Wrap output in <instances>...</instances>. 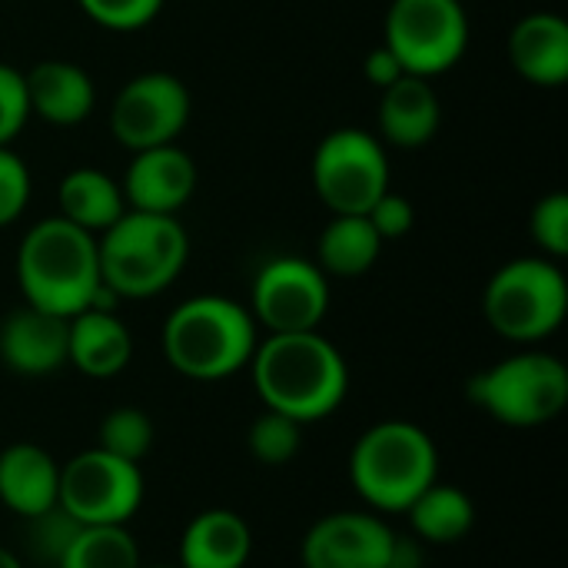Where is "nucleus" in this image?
Segmentation results:
<instances>
[{"instance_id": "nucleus-8", "label": "nucleus", "mask_w": 568, "mask_h": 568, "mask_svg": "<svg viewBox=\"0 0 568 568\" xmlns=\"http://www.w3.org/2000/svg\"><path fill=\"white\" fill-rule=\"evenodd\" d=\"M383 43L413 77H439L469 50V13L463 0H393Z\"/></svg>"}, {"instance_id": "nucleus-24", "label": "nucleus", "mask_w": 568, "mask_h": 568, "mask_svg": "<svg viewBox=\"0 0 568 568\" xmlns=\"http://www.w3.org/2000/svg\"><path fill=\"white\" fill-rule=\"evenodd\" d=\"M406 516H409L413 536L423 546H453V542L469 536V529L476 523V506L459 486H449V483L436 479L406 509Z\"/></svg>"}, {"instance_id": "nucleus-7", "label": "nucleus", "mask_w": 568, "mask_h": 568, "mask_svg": "<svg viewBox=\"0 0 568 568\" xmlns=\"http://www.w3.org/2000/svg\"><path fill=\"white\" fill-rule=\"evenodd\" d=\"M469 403L489 419L516 429H536L559 419L568 406L566 363L542 349H523L476 373L466 386Z\"/></svg>"}, {"instance_id": "nucleus-4", "label": "nucleus", "mask_w": 568, "mask_h": 568, "mask_svg": "<svg viewBox=\"0 0 568 568\" xmlns=\"http://www.w3.org/2000/svg\"><path fill=\"white\" fill-rule=\"evenodd\" d=\"M100 280L116 300H150L176 283L190 260V236L176 216L126 210L97 236Z\"/></svg>"}, {"instance_id": "nucleus-25", "label": "nucleus", "mask_w": 568, "mask_h": 568, "mask_svg": "<svg viewBox=\"0 0 568 568\" xmlns=\"http://www.w3.org/2000/svg\"><path fill=\"white\" fill-rule=\"evenodd\" d=\"M57 568H143L126 526H80Z\"/></svg>"}, {"instance_id": "nucleus-29", "label": "nucleus", "mask_w": 568, "mask_h": 568, "mask_svg": "<svg viewBox=\"0 0 568 568\" xmlns=\"http://www.w3.org/2000/svg\"><path fill=\"white\" fill-rule=\"evenodd\" d=\"M529 233L532 243L542 250L549 260H566L568 256V196L566 193H549L542 196L532 213H529Z\"/></svg>"}, {"instance_id": "nucleus-15", "label": "nucleus", "mask_w": 568, "mask_h": 568, "mask_svg": "<svg viewBox=\"0 0 568 568\" xmlns=\"http://www.w3.org/2000/svg\"><path fill=\"white\" fill-rule=\"evenodd\" d=\"M67 336L70 320L23 303L0 323V363L20 376H50L67 366Z\"/></svg>"}, {"instance_id": "nucleus-27", "label": "nucleus", "mask_w": 568, "mask_h": 568, "mask_svg": "<svg viewBox=\"0 0 568 568\" xmlns=\"http://www.w3.org/2000/svg\"><path fill=\"white\" fill-rule=\"evenodd\" d=\"M246 446H250L256 463H263V466H286L303 449V426L296 419L283 416V413L266 409L263 416L253 419V426L246 433Z\"/></svg>"}, {"instance_id": "nucleus-5", "label": "nucleus", "mask_w": 568, "mask_h": 568, "mask_svg": "<svg viewBox=\"0 0 568 568\" xmlns=\"http://www.w3.org/2000/svg\"><path fill=\"white\" fill-rule=\"evenodd\" d=\"M439 479V449L406 419L369 426L349 453V483L376 513H406Z\"/></svg>"}, {"instance_id": "nucleus-13", "label": "nucleus", "mask_w": 568, "mask_h": 568, "mask_svg": "<svg viewBox=\"0 0 568 568\" xmlns=\"http://www.w3.org/2000/svg\"><path fill=\"white\" fill-rule=\"evenodd\" d=\"M396 532L383 516L343 509L316 519L300 546L303 568H386Z\"/></svg>"}, {"instance_id": "nucleus-18", "label": "nucleus", "mask_w": 568, "mask_h": 568, "mask_svg": "<svg viewBox=\"0 0 568 568\" xmlns=\"http://www.w3.org/2000/svg\"><path fill=\"white\" fill-rule=\"evenodd\" d=\"M133 339L126 323L113 310H83L70 316L67 363L90 379H110L126 369Z\"/></svg>"}, {"instance_id": "nucleus-2", "label": "nucleus", "mask_w": 568, "mask_h": 568, "mask_svg": "<svg viewBox=\"0 0 568 568\" xmlns=\"http://www.w3.org/2000/svg\"><path fill=\"white\" fill-rule=\"evenodd\" d=\"M17 283L27 306L63 320L90 310L103 290L97 236L63 216L40 220L20 240Z\"/></svg>"}, {"instance_id": "nucleus-30", "label": "nucleus", "mask_w": 568, "mask_h": 568, "mask_svg": "<svg viewBox=\"0 0 568 568\" xmlns=\"http://www.w3.org/2000/svg\"><path fill=\"white\" fill-rule=\"evenodd\" d=\"M77 3L93 23L120 33L146 27L163 10V0H77Z\"/></svg>"}, {"instance_id": "nucleus-22", "label": "nucleus", "mask_w": 568, "mask_h": 568, "mask_svg": "<svg viewBox=\"0 0 568 568\" xmlns=\"http://www.w3.org/2000/svg\"><path fill=\"white\" fill-rule=\"evenodd\" d=\"M57 203H60V216L70 220L73 226L100 236L103 230H110L123 213H126V200H123V186L93 166H77L60 180L57 190Z\"/></svg>"}, {"instance_id": "nucleus-12", "label": "nucleus", "mask_w": 568, "mask_h": 568, "mask_svg": "<svg viewBox=\"0 0 568 568\" xmlns=\"http://www.w3.org/2000/svg\"><path fill=\"white\" fill-rule=\"evenodd\" d=\"M186 123L190 90L180 77L166 70H146L130 77L110 106V130L133 153L176 143Z\"/></svg>"}, {"instance_id": "nucleus-11", "label": "nucleus", "mask_w": 568, "mask_h": 568, "mask_svg": "<svg viewBox=\"0 0 568 568\" xmlns=\"http://www.w3.org/2000/svg\"><path fill=\"white\" fill-rule=\"evenodd\" d=\"M250 313L270 333H310L329 313V276L303 256L266 260L250 290Z\"/></svg>"}, {"instance_id": "nucleus-33", "label": "nucleus", "mask_w": 568, "mask_h": 568, "mask_svg": "<svg viewBox=\"0 0 568 568\" xmlns=\"http://www.w3.org/2000/svg\"><path fill=\"white\" fill-rule=\"evenodd\" d=\"M366 220L373 223V230L379 233V240H403L413 226H416V206L403 196V193H393L386 190L369 210H366Z\"/></svg>"}, {"instance_id": "nucleus-23", "label": "nucleus", "mask_w": 568, "mask_h": 568, "mask_svg": "<svg viewBox=\"0 0 568 568\" xmlns=\"http://www.w3.org/2000/svg\"><path fill=\"white\" fill-rule=\"evenodd\" d=\"M383 240L366 220V213H333L316 243V266L326 276H363L376 266Z\"/></svg>"}, {"instance_id": "nucleus-20", "label": "nucleus", "mask_w": 568, "mask_h": 568, "mask_svg": "<svg viewBox=\"0 0 568 568\" xmlns=\"http://www.w3.org/2000/svg\"><path fill=\"white\" fill-rule=\"evenodd\" d=\"M509 60L516 73L536 87H562L568 80V23L559 13H529L509 33Z\"/></svg>"}, {"instance_id": "nucleus-3", "label": "nucleus", "mask_w": 568, "mask_h": 568, "mask_svg": "<svg viewBox=\"0 0 568 568\" xmlns=\"http://www.w3.org/2000/svg\"><path fill=\"white\" fill-rule=\"evenodd\" d=\"M256 320L253 313L216 293L183 300L163 323V356L166 363L196 383H220L250 366L256 353Z\"/></svg>"}, {"instance_id": "nucleus-34", "label": "nucleus", "mask_w": 568, "mask_h": 568, "mask_svg": "<svg viewBox=\"0 0 568 568\" xmlns=\"http://www.w3.org/2000/svg\"><path fill=\"white\" fill-rule=\"evenodd\" d=\"M363 73H366V80H369L376 90H386V87H393L399 77H406L399 57H396L386 43H379V47L369 50V57H366V63H363Z\"/></svg>"}, {"instance_id": "nucleus-35", "label": "nucleus", "mask_w": 568, "mask_h": 568, "mask_svg": "<svg viewBox=\"0 0 568 568\" xmlns=\"http://www.w3.org/2000/svg\"><path fill=\"white\" fill-rule=\"evenodd\" d=\"M426 566V556H423V542L413 536V539H406V536H396V542H393V552H389V562L386 568H423Z\"/></svg>"}, {"instance_id": "nucleus-10", "label": "nucleus", "mask_w": 568, "mask_h": 568, "mask_svg": "<svg viewBox=\"0 0 568 568\" xmlns=\"http://www.w3.org/2000/svg\"><path fill=\"white\" fill-rule=\"evenodd\" d=\"M143 503V473L100 446L60 466L57 506L80 526H126Z\"/></svg>"}, {"instance_id": "nucleus-14", "label": "nucleus", "mask_w": 568, "mask_h": 568, "mask_svg": "<svg viewBox=\"0 0 568 568\" xmlns=\"http://www.w3.org/2000/svg\"><path fill=\"white\" fill-rule=\"evenodd\" d=\"M196 180L200 173L190 153L176 143H166L133 153L120 186L130 210L173 216L196 193Z\"/></svg>"}, {"instance_id": "nucleus-19", "label": "nucleus", "mask_w": 568, "mask_h": 568, "mask_svg": "<svg viewBox=\"0 0 568 568\" xmlns=\"http://www.w3.org/2000/svg\"><path fill=\"white\" fill-rule=\"evenodd\" d=\"M57 493L60 463L47 449L33 443H13L0 453V503L10 513L20 519L47 513L57 506Z\"/></svg>"}, {"instance_id": "nucleus-32", "label": "nucleus", "mask_w": 568, "mask_h": 568, "mask_svg": "<svg viewBox=\"0 0 568 568\" xmlns=\"http://www.w3.org/2000/svg\"><path fill=\"white\" fill-rule=\"evenodd\" d=\"M27 203H30V170L10 146H0V226L20 220Z\"/></svg>"}, {"instance_id": "nucleus-9", "label": "nucleus", "mask_w": 568, "mask_h": 568, "mask_svg": "<svg viewBox=\"0 0 568 568\" xmlns=\"http://www.w3.org/2000/svg\"><path fill=\"white\" fill-rule=\"evenodd\" d=\"M313 186L329 213H366L389 190V156L376 133L339 126L313 153Z\"/></svg>"}, {"instance_id": "nucleus-16", "label": "nucleus", "mask_w": 568, "mask_h": 568, "mask_svg": "<svg viewBox=\"0 0 568 568\" xmlns=\"http://www.w3.org/2000/svg\"><path fill=\"white\" fill-rule=\"evenodd\" d=\"M379 133L386 143L403 146V150H416L426 146L443 123V103L436 87L426 77H399L393 87L383 90L379 97Z\"/></svg>"}, {"instance_id": "nucleus-37", "label": "nucleus", "mask_w": 568, "mask_h": 568, "mask_svg": "<svg viewBox=\"0 0 568 568\" xmlns=\"http://www.w3.org/2000/svg\"><path fill=\"white\" fill-rule=\"evenodd\" d=\"M150 568H180V566H150Z\"/></svg>"}, {"instance_id": "nucleus-17", "label": "nucleus", "mask_w": 568, "mask_h": 568, "mask_svg": "<svg viewBox=\"0 0 568 568\" xmlns=\"http://www.w3.org/2000/svg\"><path fill=\"white\" fill-rule=\"evenodd\" d=\"M27 80V100L30 113L43 116L53 126H77L93 113L97 87L93 77L70 60H40Z\"/></svg>"}, {"instance_id": "nucleus-28", "label": "nucleus", "mask_w": 568, "mask_h": 568, "mask_svg": "<svg viewBox=\"0 0 568 568\" xmlns=\"http://www.w3.org/2000/svg\"><path fill=\"white\" fill-rule=\"evenodd\" d=\"M23 546L27 552L40 562V566L57 568L60 559L67 556L73 536L80 532V523L73 516H67L60 506L47 509V513H37L30 519H23Z\"/></svg>"}, {"instance_id": "nucleus-26", "label": "nucleus", "mask_w": 568, "mask_h": 568, "mask_svg": "<svg viewBox=\"0 0 568 568\" xmlns=\"http://www.w3.org/2000/svg\"><path fill=\"white\" fill-rule=\"evenodd\" d=\"M97 446L140 466L146 453L153 449V423L136 406H116L103 416Z\"/></svg>"}, {"instance_id": "nucleus-36", "label": "nucleus", "mask_w": 568, "mask_h": 568, "mask_svg": "<svg viewBox=\"0 0 568 568\" xmlns=\"http://www.w3.org/2000/svg\"><path fill=\"white\" fill-rule=\"evenodd\" d=\"M0 568H23V566H20V559H17L10 549H3V546H0Z\"/></svg>"}, {"instance_id": "nucleus-31", "label": "nucleus", "mask_w": 568, "mask_h": 568, "mask_svg": "<svg viewBox=\"0 0 568 568\" xmlns=\"http://www.w3.org/2000/svg\"><path fill=\"white\" fill-rule=\"evenodd\" d=\"M30 120L27 80L17 67L0 63V146H10Z\"/></svg>"}, {"instance_id": "nucleus-21", "label": "nucleus", "mask_w": 568, "mask_h": 568, "mask_svg": "<svg viewBox=\"0 0 568 568\" xmlns=\"http://www.w3.org/2000/svg\"><path fill=\"white\" fill-rule=\"evenodd\" d=\"M253 556V532L233 509H206L190 519L180 539V568H243Z\"/></svg>"}, {"instance_id": "nucleus-6", "label": "nucleus", "mask_w": 568, "mask_h": 568, "mask_svg": "<svg viewBox=\"0 0 568 568\" xmlns=\"http://www.w3.org/2000/svg\"><path fill=\"white\" fill-rule=\"evenodd\" d=\"M486 323L509 343L549 339L568 313V280L549 256H519L503 263L483 293Z\"/></svg>"}, {"instance_id": "nucleus-1", "label": "nucleus", "mask_w": 568, "mask_h": 568, "mask_svg": "<svg viewBox=\"0 0 568 568\" xmlns=\"http://www.w3.org/2000/svg\"><path fill=\"white\" fill-rule=\"evenodd\" d=\"M250 373L263 406L300 426L329 419L349 393V366L320 329L270 333L256 343Z\"/></svg>"}]
</instances>
